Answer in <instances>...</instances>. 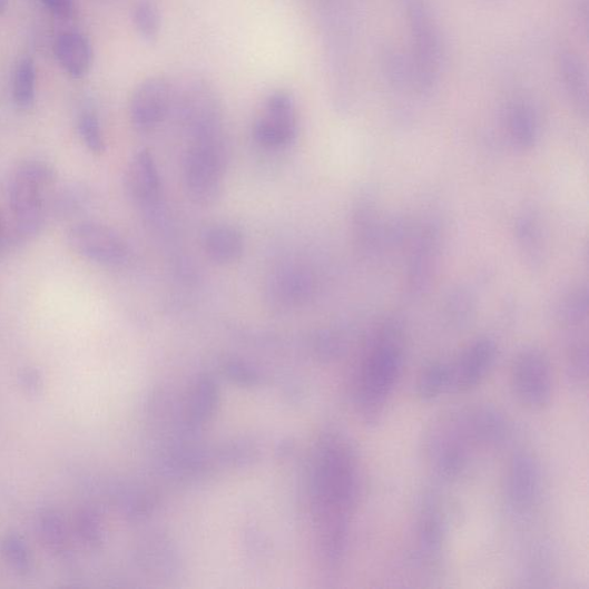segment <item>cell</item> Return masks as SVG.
Returning <instances> with one entry per match:
<instances>
[{
	"instance_id": "obj_26",
	"label": "cell",
	"mask_w": 589,
	"mask_h": 589,
	"mask_svg": "<svg viewBox=\"0 0 589 589\" xmlns=\"http://www.w3.org/2000/svg\"><path fill=\"white\" fill-rule=\"evenodd\" d=\"M77 532L86 544L90 547L99 544L102 531L98 514L90 509H82L77 516Z\"/></svg>"
},
{
	"instance_id": "obj_17",
	"label": "cell",
	"mask_w": 589,
	"mask_h": 589,
	"mask_svg": "<svg viewBox=\"0 0 589 589\" xmlns=\"http://www.w3.org/2000/svg\"><path fill=\"white\" fill-rule=\"evenodd\" d=\"M467 414L478 446L495 448L508 439L509 424L504 415L495 408L480 405L468 409Z\"/></svg>"
},
{
	"instance_id": "obj_14",
	"label": "cell",
	"mask_w": 589,
	"mask_h": 589,
	"mask_svg": "<svg viewBox=\"0 0 589 589\" xmlns=\"http://www.w3.org/2000/svg\"><path fill=\"white\" fill-rule=\"evenodd\" d=\"M312 292H314V278L306 269L297 266L276 271L267 286L268 301L285 307L303 304Z\"/></svg>"
},
{
	"instance_id": "obj_25",
	"label": "cell",
	"mask_w": 589,
	"mask_h": 589,
	"mask_svg": "<svg viewBox=\"0 0 589 589\" xmlns=\"http://www.w3.org/2000/svg\"><path fill=\"white\" fill-rule=\"evenodd\" d=\"M78 131L86 148L94 155L107 151L106 138L98 116L90 110L84 111L78 120Z\"/></svg>"
},
{
	"instance_id": "obj_30",
	"label": "cell",
	"mask_w": 589,
	"mask_h": 589,
	"mask_svg": "<svg viewBox=\"0 0 589 589\" xmlns=\"http://www.w3.org/2000/svg\"><path fill=\"white\" fill-rule=\"evenodd\" d=\"M8 6H9V0H0V18H2L7 10H8Z\"/></svg>"
},
{
	"instance_id": "obj_24",
	"label": "cell",
	"mask_w": 589,
	"mask_h": 589,
	"mask_svg": "<svg viewBox=\"0 0 589 589\" xmlns=\"http://www.w3.org/2000/svg\"><path fill=\"white\" fill-rule=\"evenodd\" d=\"M132 24L140 37L154 42L159 38L161 30V14L158 7L150 0H143L132 9Z\"/></svg>"
},
{
	"instance_id": "obj_12",
	"label": "cell",
	"mask_w": 589,
	"mask_h": 589,
	"mask_svg": "<svg viewBox=\"0 0 589 589\" xmlns=\"http://www.w3.org/2000/svg\"><path fill=\"white\" fill-rule=\"evenodd\" d=\"M415 552L422 566L432 570L442 561L445 544V521L438 502L428 498L415 523Z\"/></svg>"
},
{
	"instance_id": "obj_13",
	"label": "cell",
	"mask_w": 589,
	"mask_h": 589,
	"mask_svg": "<svg viewBox=\"0 0 589 589\" xmlns=\"http://www.w3.org/2000/svg\"><path fill=\"white\" fill-rule=\"evenodd\" d=\"M125 188L138 205L153 206L161 194V179L156 159L150 150L141 149L129 160L125 171Z\"/></svg>"
},
{
	"instance_id": "obj_2",
	"label": "cell",
	"mask_w": 589,
	"mask_h": 589,
	"mask_svg": "<svg viewBox=\"0 0 589 589\" xmlns=\"http://www.w3.org/2000/svg\"><path fill=\"white\" fill-rule=\"evenodd\" d=\"M57 171L42 159H28L12 171L9 200L18 233L23 237L39 235L52 210Z\"/></svg>"
},
{
	"instance_id": "obj_5",
	"label": "cell",
	"mask_w": 589,
	"mask_h": 589,
	"mask_svg": "<svg viewBox=\"0 0 589 589\" xmlns=\"http://www.w3.org/2000/svg\"><path fill=\"white\" fill-rule=\"evenodd\" d=\"M179 115L189 141L225 134L222 98L204 80L186 85L179 98Z\"/></svg>"
},
{
	"instance_id": "obj_21",
	"label": "cell",
	"mask_w": 589,
	"mask_h": 589,
	"mask_svg": "<svg viewBox=\"0 0 589 589\" xmlns=\"http://www.w3.org/2000/svg\"><path fill=\"white\" fill-rule=\"evenodd\" d=\"M13 100L18 109L27 111L37 98V67L30 58L19 61L13 77Z\"/></svg>"
},
{
	"instance_id": "obj_20",
	"label": "cell",
	"mask_w": 589,
	"mask_h": 589,
	"mask_svg": "<svg viewBox=\"0 0 589 589\" xmlns=\"http://www.w3.org/2000/svg\"><path fill=\"white\" fill-rule=\"evenodd\" d=\"M38 532L43 544L60 557L68 548V531L62 514L55 509H45L38 517Z\"/></svg>"
},
{
	"instance_id": "obj_18",
	"label": "cell",
	"mask_w": 589,
	"mask_h": 589,
	"mask_svg": "<svg viewBox=\"0 0 589 589\" xmlns=\"http://www.w3.org/2000/svg\"><path fill=\"white\" fill-rule=\"evenodd\" d=\"M559 75L573 107L581 115L588 111V78L585 62L570 50L559 56Z\"/></svg>"
},
{
	"instance_id": "obj_9",
	"label": "cell",
	"mask_w": 589,
	"mask_h": 589,
	"mask_svg": "<svg viewBox=\"0 0 589 589\" xmlns=\"http://www.w3.org/2000/svg\"><path fill=\"white\" fill-rule=\"evenodd\" d=\"M175 90L164 77H151L138 85L129 100V118L137 131L157 128L168 116Z\"/></svg>"
},
{
	"instance_id": "obj_6",
	"label": "cell",
	"mask_w": 589,
	"mask_h": 589,
	"mask_svg": "<svg viewBox=\"0 0 589 589\" xmlns=\"http://www.w3.org/2000/svg\"><path fill=\"white\" fill-rule=\"evenodd\" d=\"M298 112L296 99L289 90L271 92L254 122L255 141L268 150H281L296 140Z\"/></svg>"
},
{
	"instance_id": "obj_1",
	"label": "cell",
	"mask_w": 589,
	"mask_h": 589,
	"mask_svg": "<svg viewBox=\"0 0 589 589\" xmlns=\"http://www.w3.org/2000/svg\"><path fill=\"white\" fill-rule=\"evenodd\" d=\"M404 363L401 328L390 324L376 334L367 351L359 381V405L364 419L376 424L397 386Z\"/></svg>"
},
{
	"instance_id": "obj_27",
	"label": "cell",
	"mask_w": 589,
	"mask_h": 589,
	"mask_svg": "<svg viewBox=\"0 0 589 589\" xmlns=\"http://www.w3.org/2000/svg\"><path fill=\"white\" fill-rule=\"evenodd\" d=\"M569 376L578 387H585L588 381V352L586 343L575 344L569 355Z\"/></svg>"
},
{
	"instance_id": "obj_19",
	"label": "cell",
	"mask_w": 589,
	"mask_h": 589,
	"mask_svg": "<svg viewBox=\"0 0 589 589\" xmlns=\"http://www.w3.org/2000/svg\"><path fill=\"white\" fill-rule=\"evenodd\" d=\"M507 124L513 141L522 147L532 146L536 141L538 120L531 104L524 99L510 102L507 110Z\"/></svg>"
},
{
	"instance_id": "obj_3",
	"label": "cell",
	"mask_w": 589,
	"mask_h": 589,
	"mask_svg": "<svg viewBox=\"0 0 589 589\" xmlns=\"http://www.w3.org/2000/svg\"><path fill=\"white\" fill-rule=\"evenodd\" d=\"M410 32L408 57L413 89L430 92L438 85L443 51L441 35L426 0H402Z\"/></svg>"
},
{
	"instance_id": "obj_29",
	"label": "cell",
	"mask_w": 589,
	"mask_h": 589,
	"mask_svg": "<svg viewBox=\"0 0 589 589\" xmlns=\"http://www.w3.org/2000/svg\"><path fill=\"white\" fill-rule=\"evenodd\" d=\"M45 8L56 18L71 19L76 11L75 0H41Z\"/></svg>"
},
{
	"instance_id": "obj_23",
	"label": "cell",
	"mask_w": 589,
	"mask_h": 589,
	"mask_svg": "<svg viewBox=\"0 0 589 589\" xmlns=\"http://www.w3.org/2000/svg\"><path fill=\"white\" fill-rule=\"evenodd\" d=\"M0 550L9 567L19 576H28L33 569V558L27 541L17 533L6 536Z\"/></svg>"
},
{
	"instance_id": "obj_15",
	"label": "cell",
	"mask_w": 589,
	"mask_h": 589,
	"mask_svg": "<svg viewBox=\"0 0 589 589\" xmlns=\"http://www.w3.org/2000/svg\"><path fill=\"white\" fill-rule=\"evenodd\" d=\"M204 253L220 265L236 263L245 254L244 233L228 224H215L207 227L202 236Z\"/></svg>"
},
{
	"instance_id": "obj_11",
	"label": "cell",
	"mask_w": 589,
	"mask_h": 589,
	"mask_svg": "<svg viewBox=\"0 0 589 589\" xmlns=\"http://www.w3.org/2000/svg\"><path fill=\"white\" fill-rule=\"evenodd\" d=\"M497 353V344L490 338L472 343L459 362L450 366L449 391L465 394L477 389L490 374Z\"/></svg>"
},
{
	"instance_id": "obj_10",
	"label": "cell",
	"mask_w": 589,
	"mask_h": 589,
	"mask_svg": "<svg viewBox=\"0 0 589 589\" xmlns=\"http://www.w3.org/2000/svg\"><path fill=\"white\" fill-rule=\"evenodd\" d=\"M504 494L511 511L519 516L530 513L541 495V473L533 455L517 452L508 463Z\"/></svg>"
},
{
	"instance_id": "obj_22",
	"label": "cell",
	"mask_w": 589,
	"mask_h": 589,
	"mask_svg": "<svg viewBox=\"0 0 589 589\" xmlns=\"http://www.w3.org/2000/svg\"><path fill=\"white\" fill-rule=\"evenodd\" d=\"M449 385L450 366L442 362H434L422 371L415 390L422 401L431 402L449 391Z\"/></svg>"
},
{
	"instance_id": "obj_28",
	"label": "cell",
	"mask_w": 589,
	"mask_h": 589,
	"mask_svg": "<svg viewBox=\"0 0 589 589\" xmlns=\"http://www.w3.org/2000/svg\"><path fill=\"white\" fill-rule=\"evenodd\" d=\"M19 385L30 396H38L45 389V376L37 367H24L19 372Z\"/></svg>"
},
{
	"instance_id": "obj_4",
	"label": "cell",
	"mask_w": 589,
	"mask_h": 589,
	"mask_svg": "<svg viewBox=\"0 0 589 589\" xmlns=\"http://www.w3.org/2000/svg\"><path fill=\"white\" fill-rule=\"evenodd\" d=\"M227 163L225 134L189 141L184 160V181L193 203L209 206L219 198Z\"/></svg>"
},
{
	"instance_id": "obj_16",
	"label": "cell",
	"mask_w": 589,
	"mask_h": 589,
	"mask_svg": "<svg viewBox=\"0 0 589 589\" xmlns=\"http://www.w3.org/2000/svg\"><path fill=\"white\" fill-rule=\"evenodd\" d=\"M55 53L68 76L80 79L90 71L92 48L84 33L77 31L60 33L55 43Z\"/></svg>"
},
{
	"instance_id": "obj_7",
	"label": "cell",
	"mask_w": 589,
	"mask_h": 589,
	"mask_svg": "<svg viewBox=\"0 0 589 589\" xmlns=\"http://www.w3.org/2000/svg\"><path fill=\"white\" fill-rule=\"evenodd\" d=\"M510 385L517 401L531 410H542L552 397V374L546 356L536 350L519 354L511 366Z\"/></svg>"
},
{
	"instance_id": "obj_8",
	"label": "cell",
	"mask_w": 589,
	"mask_h": 589,
	"mask_svg": "<svg viewBox=\"0 0 589 589\" xmlns=\"http://www.w3.org/2000/svg\"><path fill=\"white\" fill-rule=\"evenodd\" d=\"M67 242L78 255L102 266H119L129 255L125 238L116 229L96 222L73 225L67 233Z\"/></svg>"
}]
</instances>
